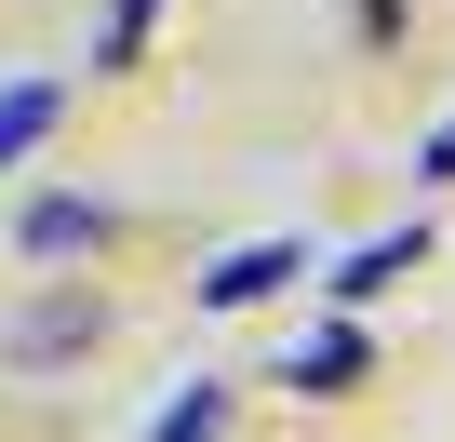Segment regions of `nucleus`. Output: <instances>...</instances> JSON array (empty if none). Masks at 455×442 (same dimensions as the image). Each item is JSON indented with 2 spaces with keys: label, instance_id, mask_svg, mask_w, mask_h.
I'll return each mask as SVG.
<instances>
[{
  "label": "nucleus",
  "instance_id": "obj_2",
  "mask_svg": "<svg viewBox=\"0 0 455 442\" xmlns=\"http://www.w3.org/2000/svg\"><path fill=\"white\" fill-rule=\"evenodd\" d=\"M295 269H308V242H242V255H214V269H201L188 295H201V309H268V295H282Z\"/></svg>",
  "mask_w": 455,
  "mask_h": 442
},
{
  "label": "nucleus",
  "instance_id": "obj_7",
  "mask_svg": "<svg viewBox=\"0 0 455 442\" xmlns=\"http://www.w3.org/2000/svg\"><path fill=\"white\" fill-rule=\"evenodd\" d=\"M148 442H228V389H214V375H188V389L148 415Z\"/></svg>",
  "mask_w": 455,
  "mask_h": 442
},
{
  "label": "nucleus",
  "instance_id": "obj_6",
  "mask_svg": "<svg viewBox=\"0 0 455 442\" xmlns=\"http://www.w3.org/2000/svg\"><path fill=\"white\" fill-rule=\"evenodd\" d=\"M54 121H68V94H54V81H14V94H0V174H14Z\"/></svg>",
  "mask_w": 455,
  "mask_h": 442
},
{
  "label": "nucleus",
  "instance_id": "obj_1",
  "mask_svg": "<svg viewBox=\"0 0 455 442\" xmlns=\"http://www.w3.org/2000/svg\"><path fill=\"white\" fill-rule=\"evenodd\" d=\"M94 322H108V309H94V282H54V295L14 322V375H54L68 349H94Z\"/></svg>",
  "mask_w": 455,
  "mask_h": 442
},
{
  "label": "nucleus",
  "instance_id": "obj_5",
  "mask_svg": "<svg viewBox=\"0 0 455 442\" xmlns=\"http://www.w3.org/2000/svg\"><path fill=\"white\" fill-rule=\"evenodd\" d=\"M415 255H428V229H375V242H362V255H348V269H335L322 295H335V309H362V295H388V282H402Z\"/></svg>",
  "mask_w": 455,
  "mask_h": 442
},
{
  "label": "nucleus",
  "instance_id": "obj_8",
  "mask_svg": "<svg viewBox=\"0 0 455 442\" xmlns=\"http://www.w3.org/2000/svg\"><path fill=\"white\" fill-rule=\"evenodd\" d=\"M174 14V0H108V28H94V81H121L134 54H148V28Z\"/></svg>",
  "mask_w": 455,
  "mask_h": 442
},
{
  "label": "nucleus",
  "instance_id": "obj_3",
  "mask_svg": "<svg viewBox=\"0 0 455 442\" xmlns=\"http://www.w3.org/2000/svg\"><path fill=\"white\" fill-rule=\"evenodd\" d=\"M94 242H108V201H81V188H41V201L14 214V255H41V269H54V255H94Z\"/></svg>",
  "mask_w": 455,
  "mask_h": 442
},
{
  "label": "nucleus",
  "instance_id": "obj_9",
  "mask_svg": "<svg viewBox=\"0 0 455 442\" xmlns=\"http://www.w3.org/2000/svg\"><path fill=\"white\" fill-rule=\"evenodd\" d=\"M415 174H428V188H455V121H442V134L415 148Z\"/></svg>",
  "mask_w": 455,
  "mask_h": 442
},
{
  "label": "nucleus",
  "instance_id": "obj_4",
  "mask_svg": "<svg viewBox=\"0 0 455 442\" xmlns=\"http://www.w3.org/2000/svg\"><path fill=\"white\" fill-rule=\"evenodd\" d=\"M375 375V335L362 322H322V335H295V362H282V389H308V402H335V389H362Z\"/></svg>",
  "mask_w": 455,
  "mask_h": 442
}]
</instances>
